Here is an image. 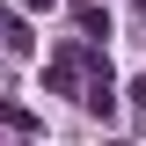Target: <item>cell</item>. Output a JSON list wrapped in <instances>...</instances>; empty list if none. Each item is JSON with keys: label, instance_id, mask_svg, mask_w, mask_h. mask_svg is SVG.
<instances>
[{"label": "cell", "instance_id": "obj_3", "mask_svg": "<svg viewBox=\"0 0 146 146\" xmlns=\"http://www.w3.org/2000/svg\"><path fill=\"white\" fill-rule=\"evenodd\" d=\"M73 22H80V36H110V7H102V0H80Z\"/></svg>", "mask_w": 146, "mask_h": 146}, {"label": "cell", "instance_id": "obj_6", "mask_svg": "<svg viewBox=\"0 0 146 146\" xmlns=\"http://www.w3.org/2000/svg\"><path fill=\"white\" fill-rule=\"evenodd\" d=\"M131 102H139V110H146V73H139V80H131Z\"/></svg>", "mask_w": 146, "mask_h": 146}, {"label": "cell", "instance_id": "obj_8", "mask_svg": "<svg viewBox=\"0 0 146 146\" xmlns=\"http://www.w3.org/2000/svg\"><path fill=\"white\" fill-rule=\"evenodd\" d=\"M0 22H7V15H0Z\"/></svg>", "mask_w": 146, "mask_h": 146}, {"label": "cell", "instance_id": "obj_7", "mask_svg": "<svg viewBox=\"0 0 146 146\" xmlns=\"http://www.w3.org/2000/svg\"><path fill=\"white\" fill-rule=\"evenodd\" d=\"M22 7H58V0H22Z\"/></svg>", "mask_w": 146, "mask_h": 146}, {"label": "cell", "instance_id": "obj_5", "mask_svg": "<svg viewBox=\"0 0 146 146\" xmlns=\"http://www.w3.org/2000/svg\"><path fill=\"white\" fill-rule=\"evenodd\" d=\"M0 36H7L15 51H36V36H29V22H0Z\"/></svg>", "mask_w": 146, "mask_h": 146}, {"label": "cell", "instance_id": "obj_1", "mask_svg": "<svg viewBox=\"0 0 146 146\" xmlns=\"http://www.w3.org/2000/svg\"><path fill=\"white\" fill-rule=\"evenodd\" d=\"M95 58H102V51H95L88 36H80V44H58L51 66H44V95H80L88 73H95Z\"/></svg>", "mask_w": 146, "mask_h": 146}, {"label": "cell", "instance_id": "obj_9", "mask_svg": "<svg viewBox=\"0 0 146 146\" xmlns=\"http://www.w3.org/2000/svg\"><path fill=\"white\" fill-rule=\"evenodd\" d=\"M139 7H146V0H139Z\"/></svg>", "mask_w": 146, "mask_h": 146}, {"label": "cell", "instance_id": "obj_4", "mask_svg": "<svg viewBox=\"0 0 146 146\" xmlns=\"http://www.w3.org/2000/svg\"><path fill=\"white\" fill-rule=\"evenodd\" d=\"M0 124H7V131H36V117H29L22 102H0Z\"/></svg>", "mask_w": 146, "mask_h": 146}, {"label": "cell", "instance_id": "obj_2", "mask_svg": "<svg viewBox=\"0 0 146 146\" xmlns=\"http://www.w3.org/2000/svg\"><path fill=\"white\" fill-rule=\"evenodd\" d=\"M80 110L88 117H102V124H117V80H110V58H95V73H88V88H80Z\"/></svg>", "mask_w": 146, "mask_h": 146}]
</instances>
